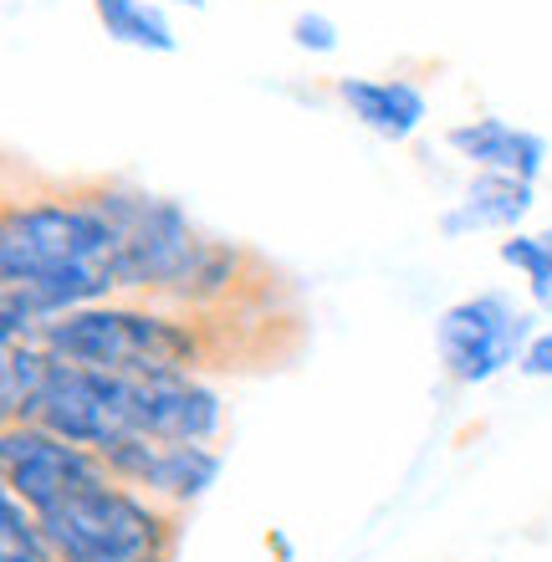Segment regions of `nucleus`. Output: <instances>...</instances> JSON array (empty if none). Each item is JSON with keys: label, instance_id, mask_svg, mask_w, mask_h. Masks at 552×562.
Masks as SVG:
<instances>
[{"label": "nucleus", "instance_id": "20e7f679", "mask_svg": "<svg viewBox=\"0 0 552 562\" xmlns=\"http://www.w3.org/2000/svg\"><path fill=\"white\" fill-rule=\"evenodd\" d=\"M532 333V312L507 292H476L435 317V353L450 384H486L502 369L522 363Z\"/></svg>", "mask_w": 552, "mask_h": 562}, {"label": "nucleus", "instance_id": "6e6552de", "mask_svg": "<svg viewBox=\"0 0 552 562\" xmlns=\"http://www.w3.org/2000/svg\"><path fill=\"white\" fill-rule=\"evenodd\" d=\"M225 429V400L205 379H128V435L215 445Z\"/></svg>", "mask_w": 552, "mask_h": 562}, {"label": "nucleus", "instance_id": "ddd939ff", "mask_svg": "<svg viewBox=\"0 0 552 562\" xmlns=\"http://www.w3.org/2000/svg\"><path fill=\"white\" fill-rule=\"evenodd\" d=\"M92 11L103 21V31L123 46H138V52H174L180 36L165 21L159 5H144V0H92Z\"/></svg>", "mask_w": 552, "mask_h": 562}, {"label": "nucleus", "instance_id": "2eb2a0df", "mask_svg": "<svg viewBox=\"0 0 552 562\" xmlns=\"http://www.w3.org/2000/svg\"><path fill=\"white\" fill-rule=\"evenodd\" d=\"M496 256L507 261L511 271H522L527 277V292L538 307H552V231H538V236H507L496 246Z\"/></svg>", "mask_w": 552, "mask_h": 562}, {"label": "nucleus", "instance_id": "39448f33", "mask_svg": "<svg viewBox=\"0 0 552 562\" xmlns=\"http://www.w3.org/2000/svg\"><path fill=\"white\" fill-rule=\"evenodd\" d=\"M31 425L52 429L72 445H88V450H103V445L128 435V379L52 358V373H46Z\"/></svg>", "mask_w": 552, "mask_h": 562}, {"label": "nucleus", "instance_id": "9b49d317", "mask_svg": "<svg viewBox=\"0 0 552 562\" xmlns=\"http://www.w3.org/2000/svg\"><path fill=\"white\" fill-rule=\"evenodd\" d=\"M532 205H538V190H532L527 179L476 169V179H471L461 194V205L440 215V231H446L450 240L471 236V231H517V225L532 215Z\"/></svg>", "mask_w": 552, "mask_h": 562}, {"label": "nucleus", "instance_id": "0eeeda50", "mask_svg": "<svg viewBox=\"0 0 552 562\" xmlns=\"http://www.w3.org/2000/svg\"><path fill=\"white\" fill-rule=\"evenodd\" d=\"M103 465L119 475L123 486L144 491L154 502L190 512L221 475L225 456L215 445H184V440H154V435H123V440L98 450Z\"/></svg>", "mask_w": 552, "mask_h": 562}, {"label": "nucleus", "instance_id": "f3484780", "mask_svg": "<svg viewBox=\"0 0 552 562\" xmlns=\"http://www.w3.org/2000/svg\"><path fill=\"white\" fill-rule=\"evenodd\" d=\"M517 369H522L527 379H552V327L527 342V353H522V363H517Z\"/></svg>", "mask_w": 552, "mask_h": 562}, {"label": "nucleus", "instance_id": "f8f14e48", "mask_svg": "<svg viewBox=\"0 0 552 562\" xmlns=\"http://www.w3.org/2000/svg\"><path fill=\"white\" fill-rule=\"evenodd\" d=\"M52 373L42 342H0V425H31Z\"/></svg>", "mask_w": 552, "mask_h": 562}, {"label": "nucleus", "instance_id": "4468645a", "mask_svg": "<svg viewBox=\"0 0 552 562\" xmlns=\"http://www.w3.org/2000/svg\"><path fill=\"white\" fill-rule=\"evenodd\" d=\"M0 562H61L42 517L21 496H0Z\"/></svg>", "mask_w": 552, "mask_h": 562}, {"label": "nucleus", "instance_id": "423d86ee", "mask_svg": "<svg viewBox=\"0 0 552 562\" xmlns=\"http://www.w3.org/2000/svg\"><path fill=\"white\" fill-rule=\"evenodd\" d=\"M103 456L88 445H72L42 425H0V475L5 491L42 517L57 502H67L77 486L103 475Z\"/></svg>", "mask_w": 552, "mask_h": 562}, {"label": "nucleus", "instance_id": "7ed1b4c3", "mask_svg": "<svg viewBox=\"0 0 552 562\" xmlns=\"http://www.w3.org/2000/svg\"><path fill=\"white\" fill-rule=\"evenodd\" d=\"M42 527L61 562H174L184 512L103 471L88 486H77L67 502L42 512Z\"/></svg>", "mask_w": 552, "mask_h": 562}, {"label": "nucleus", "instance_id": "a211bd4d", "mask_svg": "<svg viewBox=\"0 0 552 562\" xmlns=\"http://www.w3.org/2000/svg\"><path fill=\"white\" fill-rule=\"evenodd\" d=\"M184 5H205V0H184Z\"/></svg>", "mask_w": 552, "mask_h": 562}, {"label": "nucleus", "instance_id": "f03ea898", "mask_svg": "<svg viewBox=\"0 0 552 562\" xmlns=\"http://www.w3.org/2000/svg\"><path fill=\"white\" fill-rule=\"evenodd\" d=\"M246 307L205 312L154 296H108L52 317L31 342H42L52 358L119 379H205L236 369V358H261V348L246 338Z\"/></svg>", "mask_w": 552, "mask_h": 562}, {"label": "nucleus", "instance_id": "9d476101", "mask_svg": "<svg viewBox=\"0 0 552 562\" xmlns=\"http://www.w3.org/2000/svg\"><path fill=\"white\" fill-rule=\"evenodd\" d=\"M333 92L369 134L388 138V144L415 138L430 119L425 92L415 82H404V77H333Z\"/></svg>", "mask_w": 552, "mask_h": 562}, {"label": "nucleus", "instance_id": "1a4fd4ad", "mask_svg": "<svg viewBox=\"0 0 552 562\" xmlns=\"http://www.w3.org/2000/svg\"><path fill=\"white\" fill-rule=\"evenodd\" d=\"M446 144L471 169L511 175V179H527V184H538L542 164H548V138L532 134V128H517L507 119H465L446 134Z\"/></svg>", "mask_w": 552, "mask_h": 562}, {"label": "nucleus", "instance_id": "f257e3e1", "mask_svg": "<svg viewBox=\"0 0 552 562\" xmlns=\"http://www.w3.org/2000/svg\"><path fill=\"white\" fill-rule=\"evenodd\" d=\"M123 231L98 179L5 184L0 210V342H31L52 317L119 296Z\"/></svg>", "mask_w": 552, "mask_h": 562}, {"label": "nucleus", "instance_id": "dca6fc26", "mask_svg": "<svg viewBox=\"0 0 552 562\" xmlns=\"http://www.w3.org/2000/svg\"><path fill=\"white\" fill-rule=\"evenodd\" d=\"M292 36H297V46H307V52H333V46H338V31H333L328 15H297V21H292Z\"/></svg>", "mask_w": 552, "mask_h": 562}]
</instances>
